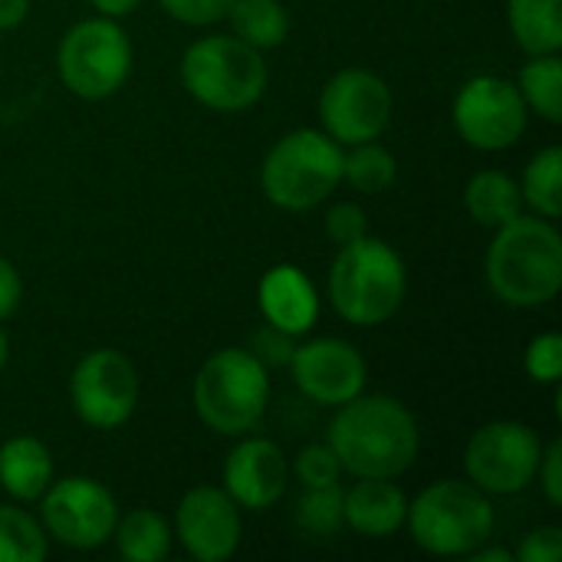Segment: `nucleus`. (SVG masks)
Instances as JSON below:
<instances>
[{"label":"nucleus","mask_w":562,"mask_h":562,"mask_svg":"<svg viewBox=\"0 0 562 562\" xmlns=\"http://www.w3.org/2000/svg\"><path fill=\"white\" fill-rule=\"evenodd\" d=\"M326 445L352 477H398L418 458V422L392 395H356L336 408Z\"/></svg>","instance_id":"1"},{"label":"nucleus","mask_w":562,"mask_h":562,"mask_svg":"<svg viewBox=\"0 0 562 562\" xmlns=\"http://www.w3.org/2000/svg\"><path fill=\"white\" fill-rule=\"evenodd\" d=\"M487 283L507 306L537 310L557 300L562 286V237L553 221L520 214L494 231L487 247Z\"/></svg>","instance_id":"2"},{"label":"nucleus","mask_w":562,"mask_h":562,"mask_svg":"<svg viewBox=\"0 0 562 562\" xmlns=\"http://www.w3.org/2000/svg\"><path fill=\"white\" fill-rule=\"evenodd\" d=\"M408 290V270L398 250L379 237L339 247L329 270V300L352 326H382L392 319Z\"/></svg>","instance_id":"3"},{"label":"nucleus","mask_w":562,"mask_h":562,"mask_svg":"<svg viewBox=\"0 0 562 562\" xmlns=\"http://www.w3.org/2000/svg\"><path fill=\"white\" fill-rule=\"evenodd\" d=\"M191 398L198 418L211 431L224 438H244L263 422L270 405L267 366L250 349H217L201 366Z\"/></svg>","instance_id":"4"},{"label":"nucleus","mask_w":562,"mask_h":562,"mask_svg":"<svg viewBox=\"0 0 562 562\" xmlns=\"http://www.w3.org/2000/svg\"><path fill=\"white\" fill-rule=\"evenodd\" d=\"M342 184V145L319 128L286 132L260 165V188L283 211H313Z\"/></svg>","instance_id":"5"},{"label":"nucleus","mask_w":562,"mask_h":562,"mask_svg":"<svg viewBox=\"0 0 562 562\" xmlns=\"http://www.w3.org/2000/svg\"><path fill=\"white\" fill-rule=\"evenodd\" d=\"M408 533L431 557H471L494 533L491 494L471 481H438L408 501Z\"/></svg>","instance_id":"6"},{"label":"nucleus","mask_w":562,"mask_h":562,"mask_svg":"<svg viewBox=\"0 0 562 562\" xmlns=\"http://www.w3.org/2000/svg\"><path fill=\"white\" fill-rule=\"evenodd\" d=\"M263 53L231 36H201L181 56V82L191 99L214 112H244L267 89Z\"/></svg>","instance_id":"7"},{"label":"nucleus","mask_w":562,"mask_h":562,"mask_svg":"<svg viewBox=\"0 0 562 562\" xmlns=\"http://www.w3.org/2000/svg\"><path fill=\"white\" fill-rule=\"evenodd\" d=\"M56 72L63 86L89 102L115 95L132 72L128 33L112 16H89L66 30L56 49Z\"/></svg>","instance_id":"8"},{"label":"nucleus","mask_w":562,"mask_h":562,"mask_svg":"<svg viewBox=\"0 0 562 562\" xmlns=\"http://www.w3.org/2000/svg\"><path fill=\"white\" fill-rule=\"evenodd\" d=\"M543 441L524 422H491L464 448L468 481L484 494H520L533 484Z\"/></svg>","instance_id":"9"},{"label":"nucleus","mask_w":562,"mask_h":562,"mask_svg":"<svg viewBox=\"0 0 562 562\" xmlns=\"http://www.w3.org/2000/svg\"><path fill=\"white\" fill-rule=\"evenodd\" d=\"M119 504L105 484L92 477L53 481L40 497V527L69 550H99L112 540Z\"/></svg>","instance_id":"10"},{"label":"nucleus","mask_w":562,"mask_h":562,"mask_svg":"<svg viewBox=\"0 0 562 562\" xmlns=\"http://www.w3.org/2000/svg\"><path fill=\"white\" fill-rule=\"evenodd\" d=\"M527 102L504 76H474L454 95V128L477 151L514 148L527 132Z\"/></svg>","instance_id":"11"},{"label":"nucleus","mask_w":562,"mask_h":562,"mask_svg":"<svg viewBox=\"0 0 562 562\" xmlns=\"http://www.w3.org/2000/svg\"><path fill=\"white\" fill-rule=\"evenodd\" d=\"M138 372L115 349L86 352L69 375V402L82 425L95 431L122 428L138 408Z\"/></svg>","instance_id":"12"},{"label":"nucleus","mask_w":562,"mask_h":562,"mask_svg":"<svg viewBox=\"0 0 562 562\" xmlns=\"http://www.w3.org/2000/svg\"><path fill=\"white\" fill-rule=\"evenodd\" d=\"M319 122L339 145L375 142L392 122V89L372 69H342L319 92Z\"/></svg>","instance_id":"13"},{"label":"nucleus","mask_w":562,"mask_h":562,"mask_svg":"<svg viewBox=\"0 0 562 562\" xmlns=\"http://www.w3.org/2000/svg\"><path fill=\"white\" fill-rule=\"evenodd\" d=\"M175 537L181 540L184 553L198 562L231 560L244 537L240 507L224 487L198 484L181 497L175 510Z\"/></svg>","instance_id":"14"},{"label":"nucleus","mask_w":562,"mask_h":562,"mask_svg":"<svg viewBox=\"0 0 562 562\" xmlns=\"http://www.w3.org/2000/svg\"><path fill=\"white\" fill-rule=\"evenodd\" d=\"M290 375L296 389L326 408H339L366 389V359L346 339H313L293 349Z\"/></svg>","instance_id":"15"},{"label":"nucleus","mask_w":562,"mask_h":562,"mask_svg":"<svg viewBox=\"0 0 562 562\" xmlns=\"http://www.w3.org/2000/svg\"><path fill=\"white\" fill-rule=\"evenodd\" d=\"M290 484V464L270 438H247L224 461V491L240 510L273 507Z\"/></svg>","instance_id":"16"},{"label":"nucleus","mask_w":562,"mask_h":562,"mask_svg":"<svg viewBox=\"0 0 562 562\" xmlns=\"http://www.w3.org/2000/svg\"><path fill=\"white\" fill-rule=\"evenodd\" d=\"M260 313L270 326L290 333V336H306L316 319H319V293L313 280L293 267V263H277L260 277L257 286Z\"/></svg>","instance_id":"17"},{"label":"nucleus","mask_w":562,"mask_h":562,"mask_svg":"<svg viewBox=\"0 0 562 562\" xmlns=\"http://www.w3.org/2000/svg\"><path fill=\"white\" fill-rule=\"evenodd\" d=\"M408 497L392 477H356L349 491H342V520L366 540L395 537L405 527Z\"/></svg>","instance_id":"18"},{"label":"nucleus","mask_w":562,"mask_h":562,"mask_svg":"<svg viewBox=\"0 0 562 562\" xmlns=\"http://www.w3.org/2000/svg\"><path fill=\"white\" fill-rule=\"evenodd\" d=\"M53 484V454L43 441L16 435L0 445V487L10 501H40Z\"/></svg>","instance_id":"19"},{"label":"nucleus","mask_w":562,"mask_h":562,"mask_svg":"<svg viewBox=\"0 0 562 562\" xmlns=\"http://www.w3.org/2000/svg\"><path fill=\"white\" fill-rule=\"evenodd\" d=\"M464 207L481 227L497 231L524 214L520 181H514L507 171H497V168L477 171L464 188Z\"/></svg>","instance_id":"20"},{"label":"nucleus","mask_w":562,"mask_h":562,"mask_svg":"<svg viewBox=\"0 0 562 562\" xmlns=\"http://www.w3.org/2000/svg\"><path fill=\"white\" fill-rule=\"evenodd\" d=\"M507 23H510L517 46L530 56L562 49L560 0H510Z\"/></svg>","instance_id":"21"},{"label":"nucleus","mask_w":562,"mask_h":562,"mask_svg":"<svg viewBox=\"0 0 562 562\" xmlns=\"http://www.w3.org/2000/svg\"><path fill=\"white\" fill-rule=\"evenodd\" d=\"M171 537L175 530L158 510H128L112 530L119 557L128 562H161L171 553Z\"/></svg>","instance_id":"22"},{"label":"nucleus","mask_w":562,"mask_h":562,"mask_svg":"<svg viewBox=\"0 0 562 562\" xmlns=\"http://www.w3.org/2000/svg\"><path fill=\"white\" fill-rule=\"evenodd\" d=\"M231 30L254 49H273L290 36V13L280 0H234L227 10Z\"/></svg>","instance_id":"23"},{"label":"nucleus","mask_w":562,"mask_h":562,"mask_svg":"<svg viewBox=\"0 0 562 562\" xmlns=\"http://www.w3.org/2000/svg\"><path fill=\"white\" fill-rule=\"evenodd\" d=\"M517 89L537 115L547 122L562 119V59L560 53H540L530 56L517 76Z\"/></svg>","instance_id":"24"},{"label":"nucleus","mask_w":562,"mask_h":562,"mask_svg":"<svg viewBox=\"0 0 562 562\" xmlns=\"http://www.w3.org/2000/svg\"><path fill=\"white\" fill-rule=\"evenodd\" d=\"M520 198L524 204L547 217V221H557L562 214V151L560 145H550L543 151H537L524 171V181H520Z\"/></svg>","instance_id":"25"},{"label":"nucleus","mask_w":562,"mask_h":562,"mask_svg":"<svg viewBox=\"0 0 562 562\" xmlns=\"http://www.w3.org/2000/svg\"><path fill=\"white\" fill-rule=\"evenodd\" d=\"M395 175L398 161L385 145H379V138L349 145V151H342V181L359 194H382L395 184Z\"/></svg>","instance_id":"26"},{"label":"nucleus","mask_w":562,"mask_h":562,"mask_svg":"<svg viewBox=\"0 0 562 562\" xmlns=\"http://www.w3.org/2000/svg\"><path fill=\"white\" fill-rule=\"evenodd\" d=\"M46 533L43 527L10 504H0V562H43Z\"/></svg>","instance_id":"27"},{"label":"nucleus","mask_w":562,"mask_h":562,"mask_svg":"<svg viewBox=\"0 0 562 562\" xmlns=\"http://www.w3.org/2000/svg\"><path fill=\"white\" fill-rule=\"evenodd\" d=\"M293 510H296V524L313 537H336L346 527V520H342V487L339 484L303 487Z\"/></svg>","instance_id":"28"},{"label":"nucleus","mask_w":562,"mask_h":562,"mask_svg":"<svg viewBox=\"0 0 562 562\" xmlns=\"http://www.w3.org/2000/svg\"><path fill=\"white\" fill-rule=\"evenodd\" d=\"M524 369L537 385H560L562 375V336L560 333H543L530 339L524 352Z\"/></svg>","instance_id":"29"},{"label":"nucleus","mask_w":562,"mask_h":562,"mask_svg":"<svg viewBox=\"0 0 562 562\" xmlns=\"http://www.w3.org/2000/svg\"><path fill=\"white\" fill-rule=\"evenodd\" d=\"M293 474L303 487H329V484H339L342 464L329 445H306L293 461Z\"/></svg>","instance_id":"30"},{"label":"nucleus","mask_w":562,"mask_h":562,"mask_svg":"<svg viewBox=\"0 0 562 562\" xmlns=\"http://www.w3.org/2000/svg\"><path fill=\"white\" fill-rule=\"evenodd\" d=\"M326 234L336 247H346L352 240H362L369 234V217L352 201H336L326 211Z\"/></svg>","instance_id":"31"},{"label":"nucleus","mask_w":562,"mask_h":562,"mask_svg":"<svg viewBox=\"0 0 562 562\" xmlns=\"http://www.w3.org/2000/svg\"><path fill=\"white\" fill-rule=\"evenodd\" d=\"M161 10L178 20V23H188V26H211V23H221L227 20V10L234 0H158Z\"/></svg>","instance_id":"32"},{"label":"nucleus","mask_w":562,"mask_h":562,"mask_svg":"<svg viewBox=\"0 0 562 562\" xmlns=\"http://www.w3.org/2000/svg\"><path fill=\"white\" fill-rule=\"evenodd\" d=\"M293 349H296V336H290V333L270 326V323H267V326L254 336V342H250V352H254L267 369H270V366H290Z\"/></svg>","instance_id":"33"},{"label":"nucleus","mask_w":562,"mask_h":562,"mask_svg":"<svg viewBox=\"0 0 562 562\" xmlns=\"http://www.w3.org/2000/svg\"><path fill=\"white\" fill-rule=\"evenodd\" d=\"M562 557V530L560 527H540V530H530L514 560L520 562H560Z\"/></svg>","instance_id":"34"},{"label":"nucleus","mask_w":562,"mask_h":562,"mask_svg":"<svg viewBox=\"0 0 562 562\" xmlns=\"http://www.w3.org/2000/svg\"><path fill=\"white\" fill-rule=\"evenodd\" d=\"M547 501L553 507H562V445L560 441H550L543 445V454H540V468H537V477Z\"/></svg>","instance_id":"35"},{"label":"nucleus","mask_w":562,"mask_h":562,"mask_svg":"<svg viewBox=\"0 0 562 562\" xmlns=\"http://www.w3.org/2000/svg\"><path fill=\"white\" fill-rule=\"evenodd\" d=\"M20 296H23L20 273H16V267L0 254V319H7V316H13V313H16Z\"/></svg>","instance_id":"36"},{"label":"nucleus","mask_w":562,"mask_h":562,"mask_svg":"<svg viewBox=\"0 0 562 562\" xmlns=\"http://www.w3.org/2000/svg\"><path fill=\"white\" fill-rule=\"evenodd\" d=\"M30 0H0V30H13L26 20Z\"/></svg>","instance_id":"37"},{"label":"nucleus","mask_w":562,"mask_h":562,"mask_svg":"<svg viewBox=\"0 0 562 562\" xmlns=\"http://www.w3.org/2000/svg\"><path fill=\"white\" fill-rule=\"evenodd\" d=\"M89 3H92V7L99 10V16H112V20H122V16H128V13H135L142 0H89Z\"/></svg>","instance_id":"38"},{"label":"nucleus","mask_w":562,"mask_h":562,"mask_svg":"<svg viewBox=\"0 0 562 562\" xmlns=\"http://www.w3.org/2000/svg\"><path fill=\"white\" fill-rule=\"evenodd\" d=\"M471 562H514V553L510 550H501V547H477L471 553Z\"/></svg>","instance_id":"39"},{"label":"nucleus","mask_w":562,"mask_h":562,"mask_svg":"<svg viewBox=\"0 0 562 562\" xmlns=\"http://www.w3.org/2000/svg\"><path fill=\"white\" fill-rule=\"evenodd\" d=\"M7 356H10V342H7V333L0 329V372H3V366H7Z\"/></svg>","instance_id":"40"}]
</instances>
